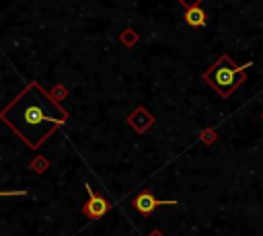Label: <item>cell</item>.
Returning <instances> with one entry per match:
<instances>
[{"label": "cell", "instance_id": "cell-4", "mask_svg": "<svg viewBox=\"0 0 263 236\" xmlns=\"http://www.w3.org/2000/svg\"><path fill=\"white\" fill-rule=\"evenodd\" d=\"M84 189L88 191V201L82 205V213L88 218V220H101L107 211H109V203L105 197H101L99 193L92 191L90 183H84Z\"/></svg>", "mask_w": 263, "mask_h": 236}, {"label": "cell", "instance_id": "cell-9", "mask_svg": "<svg viewBox=\"0 0 263 236\" xmlns=\"http://www.w3.org/2000/svg\"><path fill=\"white\" fill-rule=\"evenodd\" d=\"M148 236H164V234H162V232H158V230H152Z\"/></svg>", "mask_w": 263, "mask_h": 236}, {"label": "cell", "instance_id": "cell-1", "mask_svg": "<svg viewBox=\"0 0 263 236\" xmlns=\"http://www.w3.org/2000/svg\"><path fill=\"white\" fill-rule=\"evenodd\" d=\"M0 119L10 125L29 148H39L53 129L68 121V113L37 82H31L2 109Z\"/></svg>", "mask_w": 263, "mask_h": 236}, {"label": "cell", "instance_id": "cell-7", "mask_svg": "<svg viewBox=\"0 0 263 236\" xmlns=\"http://www.w3.org/2000/svg\"><path fill=\"white\" fill-rule=\"evenodd\" d=\"M179 2H181V4H185L187 8H191V6H197L201 0H179Z\"/></svg>", "mask_w": 263, "mask_h": 236}, {"label": "cell", "instance_id": "cell-8", "mask_svg": "<svg viewBox=\"0 0 263 236\" xmlns=\"http://www.w3.org/2000/svg\"><path fill=\"white\" fill-rule=\"evenodd\" d=\"M45 166H47V162H45V160H39V162H35V164H33V168H37V170H41V168H45Z\"/></svg>", "mask_w": 263, "mask_h": 236}, {"label": "cell", "instance_id": "cell-5", "mask_svg": "<svg viewBox=\"0 0 263 236\" xmlns=\"http://www.w3.org/2000/svg\"><path fill=\"white\" fill-rule=\"evenodd\" d=\"M185 23L191 25V27H203L205 25V12L199 6H191L185 12Z\"/></svg>", "mask_w": 263, "mask_h": 236}, {"label": "cell", "instance_id": "cell-3", "mask_svg": "<svg viewBox=\"0 0 263 236\" xmlns=\"http://www.w3.org/2000/svg\"><path fill=\"white\" fill-rule=\"evenodd\" d=\"M132 205H134V209H136L138 213L150 215V213H152L156 207H160V205H177V199H156L148 189H144L140 195L134 197Z\"/></svg>", "mask_w": 263, "mask_h": 236}, {"label": "cell", "instance_id": "cell-6", "mask_svg": "<svg viewBox=\"0 0 263 236\" xmlns=\"http://www.w3.org/2000/svg\"><path fill=\"white\" fill-rule=\"evenodd\" d=\"M27 191H0V197H23Z\"/></svg>", "mask_w": 263, "mask_h": 236}, {"label": "cell", "instance_id": "cell-2", "mask_svg": "<svg viewBox=\"0 0 263 236\" xmlns=\"http://www.w3.org/2000/svg\"><path fill=\"white\" fill-rule=\"evenodd\" d=\"M251 66H253V62H247L242 66H236L228 55H220L218 62L203 74V78H205V82H210L218 90V94L230 96L232 90L245 80V72Z\"/></svg>", "mask_w": 263, "mask_h": 236}]
</instances>
